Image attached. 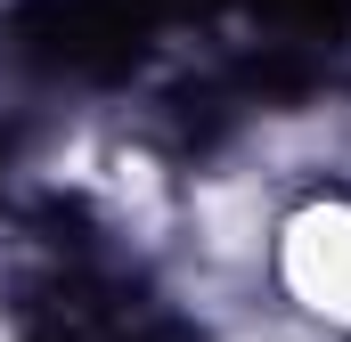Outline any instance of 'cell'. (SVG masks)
<instances>
[{"mask_svg": "<svg viewBox=\"0 0 351 342\" xmlns=\"http://www.w3.org/2000/svg\"><path fill=\"white\" fill-rule=\"evenodd\" d=\"M278 261H286V285H294L319 318L351 326V204H311V212H294Z\"/></svg>", "mask_w": 351, "mask_h": 342, "instance_id": "obj_1", "label": "cell"}]
</instances>
